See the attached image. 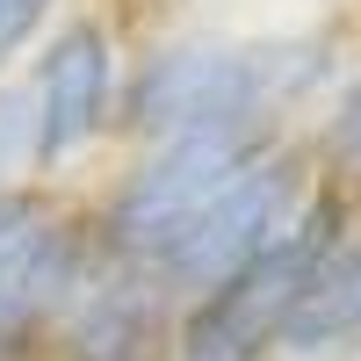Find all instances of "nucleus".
<instances>
[{"label": "nucleus", "instance_id": "f257e3e1", "mask_svg": "<svg viewBox=\"0 0 361 361\" xmlns=\"http://www.w3.org/2000/svg\"><path fill=\"white\" fill-rule=\"evenodd\" d=\"M123 58H130V29L116 0H73L15 73L29 102V166L44 188H80V166H94L116 145Z\"/></svg>", "mask_w": 361, "mask_h": 361}, {"label": "nucleus", "instance_id": "f03ea898", "mask_svg": "<svg viewBox=\"0 0 361 361\" xmlns=\"http://www.w3.org/2000/svg\"><path fill=\"white\" fill-rule=\"evenodd\" d=\"M347 224H354V195L318 180L275 246H260L238 275H224L217 289H202L173 311V354L166 361H275L289 311L304 304V289L333 260Z\"/></svg>", "mask_w": 361, "mask_h": 361}, {"label": "nucleus", "instance_id": "7ed1b4c3", "mask_svg": "<svg viewBox=\"0 0 361 361\" xmlns=\"http://www.w3.org/2000/svg\"><path fill=\"white\" fill-rule=\"evenodd\" d=\"M260 145L267 137H246V130H195V137H159V145L123 152L102 173V188H80L87 195V224H94L109 267H130V275L152 267L159 246L260 152Z\"/></svg>", "mask_w": 361, "mask_h": 361}, {"label": "nucleus", "instance_id": "20e7f679", "mask_svg": "<svg viewBox=\"0 0 361 361\" xmlns=\"http://www.w3.org/2000/svg\"><path fill=\"white\" fill-rule=\"evenodd\" d=\"M318 188V166H311V145L304 130L289 137H267L260 152L238 166L217 195H209L188 224H180L152 267H137L145 282H159L173 304H188V296L217 289L224 275H238L260 246H275V238L289 231V217L304 209V195Z\"/></svg>", "mask_w": 361, "mask_h": 361}, {"label": "nucleus", "instance_id": "39448f33", "mask_svg": "<svg viewBox=\"0 0 361 361\" xmlns=\"http://www.w3.org/2000/svg\"><path fill=\"white\" fill-rule=\"evenodd\" d=\"M173 311L180 304L159 282L130 275V267H109L51 325V354L44 361H166L173 354Z\"/></svg>", "mask_w": 361, "mask_h": 361}, {"label": "nucleus", "instance_id": "423d86ee", "mask_svg": "<svg viewBox=\"0 0 361 361\" xmlns=\"http://www.w3.org/2000/svg\"><path fill=\"white\" fill-rule=\"evenodd\" d=\"M340 354H361V217L347 224L333 260L318 267V282L289 311L275 347V361H340Z\"/></svg>", "mask_w": 361, "mask_h": 361}, {"label": "nucleus", "instance_id": "0eeeda50", "mask_svg": "<svg viewBox=\"0 0 361 361\" xmlns=\"http://www.w3.org/2000/svg\"><path fill=\"white\" fill-rule=\"evenodd\" d=\"M304 145H311V166L318 180L361 195V58L347 66V80L318 102V116L304 123Z\"/></svg>", "mask_w": 361, "mask_h": 361}, {"label": "nucleus", "instance_id": "6e6552de", "mask_svg": "<svg viewBox=\"0 0 361 361\" xmlns=\"http://www.w3.org/2000/svg\"><path fill=\"white\" fill-rule=\"evenodd\" d=\"M66 8L73 0H0V80H15L29 66V51L51 37V22Z\"/></svg>", "mask_w": 361, "mask_h": 361}, {"label": "nucleus", "instance_id": "1a4fd4ad", "mask_svg": "<svg viewBox=\"0 0 361 361\" xmlns=\"http://www.w3.org/2000/svg\"><path fill=\"white\" fill-rule=\"evenodd\" d=\"M37 166H29V102L22 80H0V188H29Z\"/></svg>", "mask_w": 361, "mask_h": 361}, {"label": "nucleus", "instance_id": "9d476101", "mask_svg": "<svg viewBox=\"0 0 361 361\" xmlns=\"http://www.w3.org/2000/svg\"><path fill=\"white\" fill-rule=\"evenodd\" d=\"M51 188H44V180H29V188H0V246H8V238L29 224V217H37V202H44Z\"/></svg>", "mask_w": 361, "mask_h": 361}]
</instances>
